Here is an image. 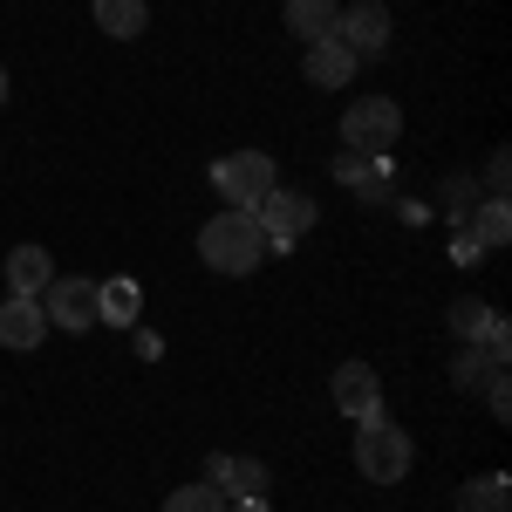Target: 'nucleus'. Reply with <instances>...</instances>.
<instances>
[{
  "instance_id": "obj_1",
  "label": "nucleus",
  "mask_w": 512,
  "mask_h": 512,
  "mask_svg": "<svg viewBox=\"0 0 512 512\" xmlns=\"http://www.w3.org/2000/svg\"><path fill=\"white\" fill-rule=\"evenodd\" d=\"M198 260L212 267V274H253L260 260H267V233H260V219L253 212H233V205H219L205 226H198Z\"/></svg>"
},
{
  "instance_id": "obj_2",
  "label": "nucleus",
  "mask_w": 512,
  "mask_h": 512,
  "mask_svg": "<svg viewBox=\"0 0 512 512\" xmlns=\"http://www.w3.org/2000/svg\"><path fill=\"white\" fill-rule=\"evenodd\" d=\"M417 465V444L410 431H396L390 417H376V424H355V472L369 478V485H403Z\"/></svg>"
},
{
  "instance_id": "obj_3",
  "label": "nucleus",
  "mask_w": 512,
  "mask_h": 512,
  "mask_svg": "<svg viewBox=\"0 0 512 512\" xmlns=\"http://www.w3.org/2000/svg\"><path fill=\"white\" fill-rule=\"evenodd\" d=\"M274 185H280V164L267 151H233V158L212 164V192H219V205H233V212H253Z\"/></svg>"
},
{
  "instance_id": "obj_4",
  "label": "nucleus",
  "mask_w": 512,
  "mask_h": 512,
  "mask_svg": "<svg viewBox=\"0 0 512 512\" xmlns=\"http://www.w3.org/2000/svg\"><path fill=\"white\" fill-rule=\"evenodd\" d=\"M403 137V110L390 96H355L342 110V144L362 151V158H390V144Z\"/></svg>"
},
{
  "instance_id": "obj_5",
  "label": "nucleus",
  "mask_w": 512,
  "mask_h": 512,
  "mask_svg": "<svg viewBox=\"0 0 512 512\" xmlns=\"http://www.w3.org/2000/svg\"><path fill=\"white\" fill-rule=\"evenodd\" d=\"M253 219H260V233H267V253H287L294 239L315 226V205L301 192H287V185H274V192L253 205Z\"/></svg>"
},
{
  "instance_id": "obj_6",
  "label": "nucleus",
  "mask_w": 512,
  "mask_h": 512,
  "mask_svg": "<svg viewBox=\"0 0 512 512\" xmlns=\"http://www.w3.org/2000/svg\"><path fill=\"white\" fill-rule=\"evenodd\" d=\"M41 315H48V328L89 335V321H96V280H82V274H55V280H48V294H41Z\"/></svg>"
},
{
  "instance_id": "obj_7",
  "label": "nucleus",
  "mask_w": 512,
  "mask_h": 512,
  "mask_svg": "<svg viewBox=\"0 0 512 512\" xmlns=\"http://www.w3.org/2000/svg\"><path fill=\"white\" fill-rule=\"evenodd\" d=\"M335 41L349 48L355 62H362V55H383V48H390V7H383V0H349L342 21H335Z\"/></svg>"
},
{
  "instance_id": "obj_8",
  "label": "nucleus",
  "mask_w": 512,
  "mask_h": 512,
  "mask_svg": "<svg viewBox=\"0 0 512 512\" xmlns=\"http://www.w3.org/2000/svg\"><path fill=\"white\" fill-rule=\"evenodd\" d=\"M205 485H212L219 499H267L274 472H267L260 458H233V451H212V458H205Z\"/></svg>"
},
{
  "instance_id": "obj_9",
  "label": "nucleus",
  "mask_w": 512,
  "mask_h": 512,
  "mask_svg": "<svg viewBox=\"0 0 512 512\" xmlns=\"http://www.w3.org/2000/svg\"><path fill=\"white\" fill-rule=\"evenodd\" d=\"M41 342H48V315H41V301L7 294V301H0V349H41Z\"/></svg>"
},
{
  "instance_id": "obj_10",
  "label": "nucleus",
  "mask_w": 512,
  "mask_h": 512,
  "mask_svg": "<svg viewBox=\"0 0 512 512\" xmlns=\"http://www.w3.org/2000/svg\"><path fill=\"white\" fill-rule=\"evenodd\" d=\"M280 21H287V35L301 41H335V21H342V0H287L280 7Z\"/></svg>"
},
{
  "instance_id": "obj_11",
  "label": "nucleus",
  "mask_w": 512,
  "mask_h": 512,
  "mask_svg": "<svg viewBox=\"0 0 512 512\" xmlns=\"http://www.w3.org/2000/svg\"><path fill=\"white\" fill-rule=\"evenodd\" d=\"M48 280H55V260H48V246H14V253H7V294H21V301H41V294H48Z\"/></svg>"
},
{
  "instance_id": "obj_12",
  "label": "nucleus",
  "mask_w": 512,
  "mask_h": 512,
  "mask_svg": "<svg viewBox=\"0 0 512 512\" xmlns=\"http://www.w3.org/2000/svg\"><path fill=\"white\" fill-rule=\"evenodd\" d=\"M301 69H308L315 89H349L355 82V55L342 48V41H308V48H301Z\"/></svg>"
},
{
  "instance_id": "obj_13",
  "label": "nucleus",
  "mask_w": 512,
  "mask_h": 512,
  "mask_svg": "<svg viewBox=\"0 0 512 512\" xmlns=\"http://www.w3.org/2000/svg\"><path fill=\"white\" fill-rule=\"evenodd\" d=\"M328 390H335V410H342V417H362V410H376V403H383V390H376V369H369V362H342Z\"/></svg>"
},
{
  "instance_id": "obj_14",
  "label": "nucleus",
  "mask_w": 512,
  "mask_h": 512,
  "mask_svg": "<svg viewBox=\"0 0 512 512\" xmlns=\"http://www.w3.org/2000/svg\"><path fill=\"white\" fill-rule=\"evenodd\" d=\"M96 28L110 41H137L151 28V0H96Z\"/></svg>"
},
{
  "instance_id": "obj_15",
  "label": "nucleus",
  "mask_w": 512,
  "mask_h": 512,
  "mask_svg": "<svg viewBox=\"0 0 512 512\" xmlns=\"http://www.w3.org/2000/svg\"><path fill=\"white\" fill-rule=\"evenodd\" d=\"M499 369H506V342H478V349L465 342V355L451 362V383H458V390H478V383H492Z\"/></svg>"
},
{
  "instance_id": "obj_16",
  "label": "nucleus",
  "mask_w": 512,
  "mask_h": 512,
  "mask_svg": "<svg viewBox=\"0 0 512 512\" xmlns=\"http://www.w3.org/2000/svg\"><path fill=\"white\" fill-rule=\"evenodd\" d=\"M137 308H144L137 280H103V287H96V321H110V328H137Z\"/></svg>"
},
{
  "instance_id": "obj_17",
  "label": "nucleus",
  "mask_w": 512,
  "mask_h": 512,
  "mask_svg": "<svg viewBox=\"0 0 512 512\" xmlns=\"http://www.w3.org/2000/svg\"><path fill=\"white\" fill-rule=\"evenodd\" d=\"M458 512H512V485H506V472L465 478V485H458Z\"/></svg>"
},
{
  "instance_id": "obj_18",
  "label": "nucleus",
  "mask_w": 512,
  "mask_h": 512,
  "mask_svg": "<svg viewBox=\"0 0 512 512\" xmlns=\"http://www.w3.org/2000/svg\"><path fill=\"white\" fill-rule=\"evenodd\" d=\"M492 321H499V308H485V301H472V294L451 301V335H458V342H485Z\"/></svg>"
},
{
  "instance_id": "obj_19",
  "label": "nucleus",
  "mask_w": 512,
  "mask_h": 512,
  "mask_svg": "<svg viewBox=\"0 0 512 512\" xmlns=\"http://www.w3.org/2000/svg\"><path fill=\"white\" fill-rule=\"evenodd\" d=\"M472 239L485 246V253L512 239V212H506V198H485V205H478V233H472Z\"/></svg>"
},
{
  "instance_id": "obj_20",
  "label": "nucleus",
  "mask_w": 512,
  "mask_h": 512,
  "mask_svg": "<svg viewBox=\"0 0 512 512\" xmlns=\"http://www.w3.org/2000/svg\"><path fill=\"white\" fill-rule=\"evenodd\" d=\"M164 512H226V499H219V492L198 478V485H178V492L164 499Z\"/></svg>"
},
{
  "instance_id": "obj_21",
  "label": "nucleus",
  "mask_w": 512,
  "mask_h": 512,
  "mask_svg": "<svg viewBox=\"0 0 512 512\" xmlns=\"http://www.w3.org/2000/svg\"><path fill=\"white\" fill-rule=\"evenodd\" d=\"M369 164H376V158H362V151H342V158H335V178H342V185H369Z\"/></svg>"
},
{
  "instance_id": "obj_22",
  "label": "nucleus",
  "mask_w": 512,
  "mask_h": 512,
  "mask_svg": "<svg viewBox=\"0 0 512 512\" xmlns=\"http://www.w3.org/2000/svg\"><path fill=\"white\" fill-rule=\"evenodd\" d=\"M485 403H492V417H499V424H506V417H512V390H506V369H499V376L485 383Z\"/></svg>"
},
{
  "instance_id": "obj_23",
  "label": "nucleus",
  "mask_w": 512,
  "mask_h": 512,
  "mask_svg": "<svg viewBox=\"0 0 512 512\" xmlns=\"http://www.w3.org/2000/svg\"><path fill=\"white\" fill-rule=\"evenodd\" d=\"M506 171H512V158H506V151H492V164H485V185H492V198H506Z\"/></svg>"
},
{
  "instance_id": "obj_24",
  "label": "nucleus",
  "mask_w": 512,
  "mask_h": 512,
  "mask_svg": "<svg viewBox=\"0 0 512 512\" xmlns=\"http://www.w3.org/2000/svg\"><path fill=\"white\" fill-rule=\"evenodd\" d=\"M451 260H458V267H478V260H485V246H478L472 233H458V246H451Z\"/></svg>"
},
{
  "instance_id": "obj_25",
  "label": "nucleus",
  "mask_w": 512,
  "mask_h": 512,
  "mask_svg": "<svg viewBox=\"0 0 512 512\" xmlns=\"http://www.w3.org/2000/svg\"><path fill=\"white\" fill-rule=\"evenodd\" d=\"M233 512H274L267 499H233Z\"/></svg>"
},
{
  "instance_id": "obj_26",
  "label": "nucleus",
  "mask_w": 512,
  "mask_h": 512,
  "mask_svg": "<svg viewBox=\"0 0 512 512\" xmlns=\"http://www.w3.org/2000/svg\"><path fill=\"white\" fill-rule=\"evenodd\" d=\"M0 103H7V69H0Z\"/></svg>"
}]
</instances>
